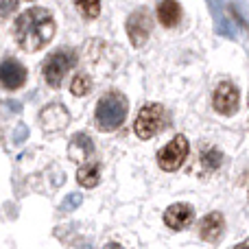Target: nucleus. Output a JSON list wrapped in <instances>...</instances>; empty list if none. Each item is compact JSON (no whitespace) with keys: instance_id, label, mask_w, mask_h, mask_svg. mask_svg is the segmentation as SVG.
Wrapping results in <instances>:
<instances>
[{"instance_id":"f8f14e48","label":"nucleus","mask_w":249,"mask_h":249,"mask_svg":"<svg viewBox=\"0 0 249 249\" xmlns=\"http://www.w3.org/2000/svg\"><path fill=\"white\" fill-rule=\"evenodd\" d=\"M158 20L162 26L173 29L181 22V7L177 0H162L158 4Z\"/></svg>"},{"instance_id":"0eeeda50","label":"nucleus","mask_w":249,"mask_h":249,"mask_svg":"<svg viewBox=\"0 0 249 249\" xmlns=\"http://www.w3.org/2000/svg\"><path fill=\"white\" fill-rule=\"evenodd\" d=\"M238 88L232 81H221L214 88V94H212V105L221 116H232L238 109Z\"/></svg>"},{"instance_id":"9b49d317","label":"nucleus","mask_w":249,"mask_h":249,"mask_svg":"<svg viewBox=\"0 0 249 249\" xmlns=\"http://www.w3.org/2000/svg\"><path fill=\"white\" fill-rule=\"evenodd\" d=\"M39 124H42L46 131H57V129H64L68 124V112H66L64 105H48L42 114H39Z\"/></svg>"},{"instance_id":"4468645a","label":"nucleus","mask_w":249,"mask_h":249,"mask_svg":"<svg viewBox=\"0 0 249 249\" xmlns=\"http://www.w3.org/2000/svg\"><path fill=\"white\" fill-rule=\"evenodd\" d=\"M101 179V171L99 164H83L77 173V181L83 186V188H94Z\"/></svg>"},{"instance_id":"a211bd4d","label":"nucleus","mask_w":249,"mask_h":249,"mask_svg":"<svg viewBox=\"0 0 249 249\" xmlns=\"http://www.w3.org/2000/svg\"><path fill=\"white\" fill-rule=\"evenodd\" d=\"M16 7H18L16 0H2V2H0V20H4Z\"/></svg>"},{"instance_id":"6e6552de","label":"nucleus","mask_w":249,"mask_h":249,"mask_svg":"<svg viewBox=\"0 0 249 249\" xmlns=\"http://www.w3.org/2000/svg\"><path fill=\"white\" fill-rule=\"evenodd\" d=\"M26 83V68L13 57L0 61V88L2 90H18Z\"/></svg>"},{"instance_id":"f257e3e1","label":"nucleus","mask_w":249,"mask_h":249,"mask_svg":"<svg viewBox=\"0 0 249 249\" xmlns=\"http://www.w3.org/2000/svg\"><path fill=\"white\" fill-rule=\"evenodd\" d=\"M55 18L44 7H31L20 13L13 24V37L16 44L26 53L42 51L51 39L55 37Z\"/></svg>"},{"instance_id":"39448f33","label":"nucleus","mask_w":249,"mask_h":249,"mask_svg":"<svg viewBox=\"0 0 249 249\" xmlns=\"http://www.w3.org/2000/svg\"><path fill=\"white\" fill-rule=\"evenodd\" d=\"M188 140H186L184 136H175L171 142H168L166 146H162V149L158 151V164L162 171H177V168L184 164V160L188 158Z\"/></svg>"},{"instance_id":"f3484780","label":"nucleus","mask_w":249,"mask_h":249,"mask_svg":"<svg viewBox=\"0 0 249 249\" xmlns=\"http://www.w3.org/2000/svg\"><path fill=\"white\" fill-rule=\"evenodd\" d=\"M201 162L208 171H214V168H219V164H221V153L216 149H208L206 153H203Z\"/></svg>"},{"instance_id":"6ab92c4d","label":"nucleus","mask_w":249,"mask_h":249,"mask_svg":"<svg viewBox=\"0 0 249 249\" xmlns=\"http://www.w3.org/2000/svg\"><path fill=\"white\" fill-rule=\"evenodd\" d=\"M79 203H81V197H79V195H70V197H66V201H64L61 208H64L66 212H70V210H74Z\"/></svg>"},{"instance_id":"ddd939ff","label":"nucleus","mask_w":249,"mask_h":249,"mask_svg":"<svg viewBox=\"0 0 249 249\" xmlns=\"http://www.w3.org/2000/svg\"><path fill=\"white\" fill-rule=\"evenodd\" d=\"M68 151H70V160H74V162H86V160L94 153V144H92V140L86 133H79V136L70 142Z\"/></svg>"},{"instance_id":"dca6fc26","label":"nucleus","mask_w":249,"mask_h":249,"mask_svg":"<svg viewBox=\"0 0 249 249\" xmlns=\"http://www.w3.org/2000/svg\"><path fill=\"white\" fill-rule=\"evenodd\" d=\"M90 90H92V79L88 77L86 72L74 74L72 83H70V92H72L74 96H86Z\"/></svg>"},{"instance_id":"412c9836","label":"nucleus","mask_w":249,"mask_h":249,"mask_svg":"<svg viewBox=\"0 0 249 249\" xmlns=\"http://www.w3.org/2000/svg\"><path fill=\"white\" fill-rule=\"evenodd\" d=\"M234 249H249V238H247V241H243V243H241V245H236V247H234Z\"/></svg>"},{"instance_id":"2eb2a0df","label":"nucleus","mask_w":249,"mask_h":249,"mask_svg":"<svg viewBox=\"0 0 249 249\" xmlns=\"http://www.w3.org/2000/svg\"><path fill=\"white\" fill-rule=\"evenodd\" d=\"M74 7L86 20H94L101 13V0H74Z\"/></svg>"},{"instance_id":"aec40b11","label":"nucleus","mask_w":249,"mask_h":249,"mask_svg":"<svg viewBox=\"0 0 249 249\" xmlns=\"http://www.w3.org/2000/svg\"><path fill=\"white\" fill-rule=\"evenodd\" d=\"M103 249H123V247L118 245V243H107V245H105Z\"/></svg>"},{"instance_id":"9d476101","label":"nucleus","mask_w":249,"mask_h":249,"mask_svg":"<svg viewBox=\"0 0 249 249\" xmlns=\"http://www.w3.org/2000/svg\"><path fill=\"white\" fill-rule=\"evenodd\" d=\"M225 232V219L221 212H210L201 219V225H199V236L208 243H216Z\"/></svg>"},{"instance_id":"7ed1b4c3","label":"nucleus","mask_w":249,"mask_h":249,"mask_svg":"<svg viewBox=\"0 0 249 249\" xmlns=\"http://www.w3.org/2000/svg\"><path fill=\"white\" fill-rule=\"evenodd\" d=\"M164 124H166V109H164V105L149 103V105H144V107L140 109L133 129H136L138 138L149 140V138H153L155 133L162 131Z\"/></svg>"},{"instance_id":"423d86ee","label":"nucleus","mask_w":249,"mask_h":249,"mask_svg":"<svg viewBox=\"0 0 249 249\" xmlns=\"http://www.w3.org/2000/svg\"><path fill=\"white\" fill-rule=\"evenodd\" d=\"M151 29H153V20H151L149 9H136L127 18V35L133 46H144V42L151 35Z\"/></svg>"},{"instance_id":"f03ea898","label":"nucleus","mask_w":249,"mask_h":249,"mask_svg":"<svg viewBox=\"0 0 249 249\" xmlns=\"http://www.w3.org/2000/svg\"><path fill=\"white\" fill-rule=\"evenodd\" d=\"M127 112H129L127 96L118 90H112L96 103L94 118H96V124H99L101 131H114V129L123 127L124 118H127Z\"/></svg>"},{"instance_id":"1a4fd4ad","label":"nucleus","mask_w":249,"mask_h":249,"mask_svg":"<svg viewBox=\"0 0 249 249\" xmlns=\"http://www.w3.org/2000/svg\"><path fill=\"white\" fill-rule=\"evenodd\" d=\"M195 221V210L190 203H173L171 208H166L164 212V223L171 230H186L190 228V223Z\"/></svg>"},{"instance_id":"20e7f679","label":"nucleus","mask_w":249,"mask_h":249,"mask_svg":"<svg viewBox=\"0 0 249 249\" xmlns=\"http://www.w3.org/2000/svg\"><path fill=\"white\" fill-rule=\"evenodd\" d=\"M74 64V55L70 51H55L51 53V55L46 57V61H44V79H46V83L51 88H59L61 81L66 79V74H68V70L72 68Z\"/></svg>"}]
</instances>
